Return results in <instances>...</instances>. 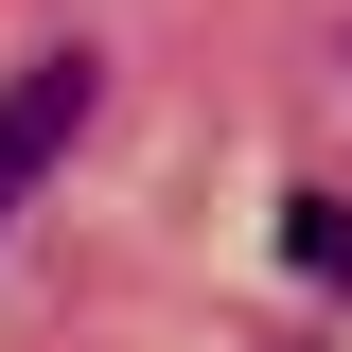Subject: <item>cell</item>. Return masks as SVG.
I'll return each instance as SVG.
<instances>
[{
  "label": "cell",
  "instance_id": "obj_2",
  "mask_svg": "<svg viewBox=\"0 0 352 352\" xmlns=\"http://www.w3.org/2000/svg\"><path fill=\"white\" fill-rule=\"evenodd\" d=\"M282 264L300 282H352V194H282Z\"/></svg>",
  "mask_w": 352,
  "mask_h": 352
},
{
  "label": "cell",
  "instance_id": "obj_1",
  "mask_svg": "<svg viewBox=\"0 0 352 352\" xmlns=\"http://www.w3.org/2000/svg\"><path fill=\"white\" fill-rule=\"evenodd\" d=\"M88 106H106V53H88V36H53V53H18V88H0V176L36 194V176H53V159L88 141Z\"/></svg>",
  "mask_w": 352,
  "mask_h": 352
},
{
  "label": "cell",
  "instance_id": "obj_3",
  "mask_svg": "<svg viewBox=\"0 0 352 352\" xmlns=\"http://www.w3.org/2000/svg\"><path fill=\"white\" fill-rule=\"evenodd\" d=\"M0 212H18V176H0Z\"/></svg>",
  "mask_w": 352,
  "mask_h": 352
}]
</instances>
